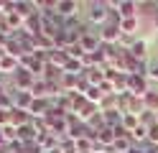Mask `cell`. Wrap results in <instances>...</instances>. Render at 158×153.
Segmentation results:
<instances>
[{
    "instance_id": "21",
    "label": "cell",
    "mask_w": 158,
    "mask_h": 153,
    "mask_svg": "<svg viewBox=\"0 0 158 153\" xmlns=\"http://www.w3.org/2000/svg\"><path fill=\"white\" fill-rule=\"evenodd\" d=\"M127 153H145V146H133Z\"/></svg>"
},
{
    "instance_id": "10",
    "label": "cell",
    "mask_w": 158,
    "mask_h": 153,
    "mask_svg": "<svg viewBox=\"0 0 158 153\" xmlns=\"http://www.w3.org/2000/svg\"><path fill=\"white\" fill-rule=\"evenodd\" d=\"M115 138H117V135H115V128H110V125H102L100 130L94 133V140L100 143V146H112Z\"/></svg>"
},
{
    "instance_id": "15",
    "label": "cell",
    "mask_w": 158,
    "mask_h": 153,
    "mask_svg": "<svg viewBox=\"0 0 158 153\" xmlns=\"http://www.w3.org/2000/svg\"><path fill=\"white\" fill-rule=\"evenodd\" d=\"M143 105H145V112H153V115H158V89L151 87V92L143 97Z\"/></svg>"
},
{
    "instance_id": "18",
    "label": "cell",
    "mask_w": 158,
    "mask_h": 153,
    "mask_svg": "<svg viewBox=\"0 0 158 153\" xmlns=\"http://www.w3.org/2000/svg\"><path fill=\"white\" fill-rule=\"evenodd\" d=\"M148 143H151V146H158V120L153 125H148Z\"/></svg>"
},
{
    "instance_id": "7",
    "label": "cell",
    "mask_w": 158,
    "mask_h": 153,
    "mask_svg": "<svg viewBox=\"0 0 158 153\" xmlns=\"http://www.w3.org/2000/svg\"><path fill=\"white\" fill-rule=\"evenodd\" d=\"M10 95H13V107L15 110H23V112L31 110V105H33V95L31 92H15V89H10Z\"/></svg>"
},
{
    "instance_id": "3",
    "label": "cell",
    "mask_w": 158,
    "mask_h": 153,
    "mask_svg": "<svg viewBox=\"0 0 158 153\" xmlns=\"http://www.w3.org/2000/svg\"><path fill=\"white\" fill-rule=\"evenodd\" d=\"M151 92V79L148 77H140V74H127V95L133 97H145Z\"/></svg>"
},
{
    "instance_id": "11",
    "label": "cell",
    "mask_w": 158,
    "mask_h": 153,
    "mask_svg": "<svg viewBox=\"0 0 158 153\" xmlns=\"http://www.w3.org/2000/svg\"><path fill=\"white\" fill-rule=\"evenodd\" d=\"M18 69H21V61H18L15 56H3V59H0V74L13 77Z\"/></svg>"
},
{
    "instance_id": "5",
    "label": "cell",
    "mask_w": 158,
    "mask_h": 153,
    "mask_svg": "<svg viewBox=\"0 0 158 153\" xmlns=\"http://www.w3.org/2000/svg\"><path fill=\"white\" fill-rule=\"evenodd\" d=\"M36 79H38L36 74H31V71H26V69H18L15 74H13L10 89H15V92H31V87H33Z\"/></svg>"
},
{
    "instance_id": "9",
    "label": "cell",
    "mask_w": 158,
    "mask_h": 153,
    "mask_svg": "<svg viewBox=\"0 0 158 153\" xmlns=\"http://www.w3.org/2000/svg\"><path fill=\"white\" fill-rule=\"evenodd\" d=\"M79 44H82V49L87 51V54H94V51L102 46V41H100V33H97V31H89V33L79 41Z\"/></svg>"
},
{
    "instance_id": "14",
    "label": "cell",
    "mask_w": 158,
    "mask_h": 153,
    "mask_svg": "<svg viewBox=\"0 0 158 153\" xmlns=\"http://www.w3.org/2000/svg\"><path fill=\"white\" fill-rule=\"evenodd\" d=\"M28 122H31V115H28V112H23V110H10V125L13 128H23V125H28Z\"/></svg>"
},
{
    "instance_id": "4",
    "label": "cell",
    "mask_w": 158,
    "mask_h": 153,
    "mask_svg": "<svg viewBox=\"0 0 158 153\" xmlns=\"http://www.w3.org/2000/svg\"><path fill=\"white\" fill-rule=\"evenodd\" d=\"M84 3H77V0H56V15L59 18H74V15H82L84 13Z\"/></svg>"
},
{
    "instance_id": "6",
    "label": "cell",
    "mask_w": 158,
    "mask_h": 153,
    "mask_svg": "<svg viewBox=\"0 0 158 153\" xmlns=\"http://www.w3.org/2000/svg\"><path fill=\"white\" fill-rule=\"evenodd\" d=\"M110 5H112V10L117 13L120 20L138 15V0H115V3H110Z\"/></svg>"
},
{
    "instance_id": "20",
    "label": "cell",
    "mask_w": 158,
    "mask_h": 153,
    "mask_svg": "<svg viewBox=\"0 0 158 153\" xmlns=\"http://www.w3.org/2000/svg\"><path fill=\"white\" fill-rule=\"evenodd\" d=\"M59 151H61V153H79L77 146H59Z\"/></svg>"
},
{
    "instance_id": "17",
    "label": "cell",
    "mask_w": 158,
    "mask_h": 153,
    "mask_svg": "<svg viewBox=\"0 0 158 153\" xmlns=\"http://www.w3.org/2000/svg\"><path fill=\"white\" fill-rule=\"evenodd\" d=\"M0 110H13V95H10V87H8L5 95H0Z\"/></svg>"
},
{
    "instance_id": "1",
    "label": "cell",
    "mask_w": 158,
    "mask_h": 153,
    "mask_svg": "<svg viewBox=\"0 0 158 153\" xmlns=\"http://www.w3.org/2000/svg\"><path fill=\"white\" fill-rule=\"evenodd\" d=\"M112 15V5L102 3V0H92V3H84V23L100 31Z\"/></svg>"
},
{
    "instance_id": "12",
    "label": "cell",
    "mask_w": 158,
    "mask_h": 153,
    "mask_svg": "<svg viewBox=\"0 0 158 153\" xmlns=\"http://www.w3.org/2000/svg\"><path fill=\"white\" fill-rule=\"evenodd\" d=\"M84 77H87V82H89V87H100L102 82L107 79V74H105V69H102V66L87 69V71H84Z\"/></svg>"
},
{
    "instance_id": "2",
    "label": "cell",
    "mask_w": 158,
    "mask_h": 153,
    "mask_svg": "<svg viewBox=\"0 0 158 153\" xmlns=\"http://www.w3.org/2000/svg\"><path fill=\"white\" fill-rule=\"evenodd\" d=\"M117 107H120L123 115H138V117H143V115H145V105H143V100H140V97L127 95V92L117 97Z\"/></svg>"
},
{
    "instance_id": "13",
    "label": "cell",
    "mask_w": 158,
    "mask_h": 153,
    "mask_svg": "<svg viewBox=\"0 0 158 153\" xmlns=\"http://www.w3.org/2000/svg\"><path fill=\"white\" fill-rule=\"evenodd\" d=\"M148 44H151V38H138L135 46L130 49V54H133L138 61H145V59H148Z\"/></svg>"
},
{
    "instance_id": "8",
    "label": "cell",
    "mask_w": 158,
    "mask_h": 153,
    "mask_svg": "<svg viewBox=\"0 0 158 153\" xmlns=\"http://www.w3.org/2000/svg\"><path fill=\"white\" fill-rule=\"evenodd\" d=\"M120 31H123L125 36H140V15L120 20Z\"/></svg>"
},
{
    "instance_id": "16",
    "label": "cell",
    "mask_w": 158,
    "mask_h": 153,
    "mask_svg": "<svg viewBox=\"0 0 158 153\" xmlns=\"http://www.w3.org/2000/svg\"><path fill=\"white\" fill-rule=\"evenodd\" d=\"M140 13H158V3H153V0H138V15Z\"/></svg>"
},
{
    "instance_id": "22",
    "label": "cell",
    "mask_w": 158,
    "mask_h": 153,
    "mask_svg": "<svg viewBox=\"0 0 158 153\" xmlns=\"http://www.w3.org/2000/svg\"><path fill=\"white\" fill-rule=\"evenodd\" d=\"M153 31L158 33V15H153Z\"/></svg>"
},
{
    "instance_id": "19",
    "label": "cell",
    "mask_w": 158,
    "mask_h": 153,
    "mask_svg": "<svg viewBox=\"0 0 158 153\" xmlns=\"http://www.w3.org/2000/svg\"><path fill=\"white\" fill-rule=\"evenodd\" d=\"M148 79L158 82V64H151V71H148Z\"/></svg>"
}]
</instances>
